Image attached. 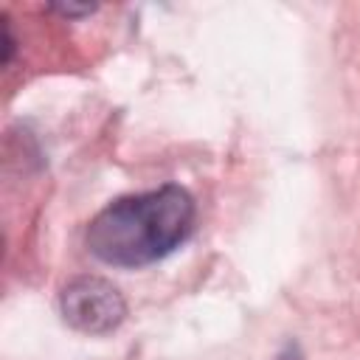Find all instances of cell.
<instances>
[{
	"instance_id": "cell-1",
	"label": "cell",
	"mask_w": 360,
	"mask_h": 360,
	"mask_svg": "<svg viewBox=\"0 0 360 360\" xmlns=\"http://www.w3.org/2000/svg\"><path fill=\"white\" fill-rule=\"evenodd\" d=\"M194 200L169 183L101 208L87 228V248L112 267H141L169 256L194 228Z\"/></svg>"
},
{
	"instance_id": "cell-2",
	"label": "cell",
	"mask_w": 360,
	"mask_h": 360,
	"mask_svg": "<svg viewBox=\"0 0 360 360\" xmlns=\"http://www.w3.org/2000/svg\"><path fill=\"white\" fill-rule=\"evenodd\" d=\"M59 309L62 318L84 335H107L121 326L127 315L118 287L98 276H79L68 281L59 292Z\"/></svg>"
}]
</instances>
